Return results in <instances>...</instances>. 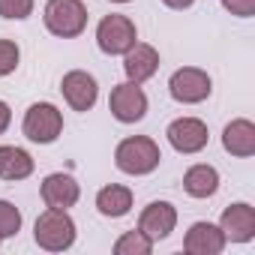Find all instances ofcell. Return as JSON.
<instances>
[{"instance_id":"1","label":"cell","mask_w":255,"mask_h":255,"mask_svg":"<svg viewBox=\"0 0 255 255\" xmlns=\"http://www.w3.org/2000/svg\"><path fill=\"white\" fill-rule=\"evenodd\" d=\"M159 162H162L159 144L153 138H147V135H129V138H123L117 144V150H114V165L123 174H132V177L156 171Z\"/></svg>"},{"instance_id":"2","label":"cell","mask_w":255,"mask_h":255,"mask_svg":"<svg viewBox=\"0 0 255 255\" xmlns=\"http://www.w3.org/2000/svg\"><path fill=\"white\" fill-rule=\"evenodd\" d=\"M33 240L48 249V252H63L75 243V222L66 210H54L48 207L45 213H39L36 225H33Z\"/></svg>"},{"instance_id":"3","label":"cell","mask_w":255,"mask_h":255,"mask_svg":"<svg viewBox=\"0 0 255 255\" xmlns=\"http://www.w3.org/2000/svg\"><path fill=\"white\" fill-rule=\"evenodd\" d=\"M45 27L60 39H75L87 27V6L81 0H48L45 3Z\"/></svg>"},{"instance_id":"4","label":"cell","mask_w":255,"mask_h":255,"mask_svg":"<svg viewBox=\"0 0 255 255\" xmlns=\"http://www.w3.org/2000/svg\"><path fill=\"white\" fill-rule=\"evenodd\" d=\"M21 132L33 144H51V141H57L60 132H63V114H60V108L51 105V102H33L27 108V114H24Z\"/></svg>"},{"instance_id":"5","label":"cell","mask_w":255,"mask_h":255,"mask_svg":"<svg viewBox=\"0 0 255 255\" xmlns=\"http://www.w3.org/2000/svg\"><path fill=\"white\" fill-rule=\"evenodd\" d=\"M135 42H138V30L132 18H126V15H105L96 27V45L111 57L126 54Z\"/></svg>"},{"instance_id":"6","label":"cell","mask_w":255,"mask_h":255,"mask_svg":"<svg viewBox=\"0 0 255 255\" xmlns=\"http://www.w3.org/2000/svg\"><path fill=\"white\" fill-rule=\"evenodd\" d=\"M210 90H213V81H210V75H207L204 69H198V66H183V69H177V72L171 75V81H168L171 99H177V102H183V105H198V102H204V99L210 96Z\"/></svg>"},{"instance_id":"7","label":"cell","mask_w":255,"mask_h":255,"mask_svg":"<svg viewBox=\"0 0 255 255\" xmlns=\"http://www.w3.org/2000/svg\"><path fill=\"white\" fill-rule=\"evenodd\" d=\"M108 108L120 123H138L147 114V93L141 90V84L135 81H123L111 90L108 96Z\"/></svg>"},{"instance_id":"8","label":"cell","mask_w":255,"mask_h":255,"mask_svg":"<svg viewBox=\"0 0 255 255\" xmlns=\"http://www.w3.org/2000/svg\"><path fill=\"white\" fill-rule=\"evenodd\" d=\"M165 135H168V144L177 153H198V150L207 147V138H210L207 123L198 120V117H177V120H171Z\"/></svg>"},{"instance_id":"9","label":"cell","mask_w":255,"mask_h":255,"mask_svg":"<svg viewBox=\"0 0 255 255\" xmlns=\"http://www.w3.org/2000/svg\"><path fill=\"white\" fill-rule=\"evenodd\" d=\"M60 90H63V99L69 102L72 111H90L96 105V96H99V84L90 72L84 69H72L63 75L60 81Z\"/></svg>"},{"instance_id":"10","label":"cell","mask_w":255,"mask_h":255,"mask_svg":"<svg viewBox=\"0 0 255 255\" xmlns=\"http://www.w3.org/2000/svg\"><path fill=\"white\" fill-rule=\"evenodd\" d=\"M174 225H177V210H174V204H168V201H153V204H147V207L141 210V216H138V231H141L144 237H150L153 243H156V240H165V237L174 231Z\"/></svg>"},{"instance_id":"11","label":"cell","mask_w":255,"mask_h":255,"mask_svg":"<svg viewBox=\"0 0 255 255\" xmlns=\"http://www.w3.org/2000/svg\"><path fill=\"white\" fill-rule=\"evenodd\" d=\"M219 228L225 234V240L231 243H246L255 237V207L246 204V201H237L231 207L222 210V219H219Z\"/></svg>"},{"instance_id":"12","label":"cell","mask_w":255,"mask_h":255,"mask_svg":"<svg viewBox=\"0 0 255 255\" xmlns=\"http://www.w3.org/2000/svg\"><path fill=\"white\" fill-rule=\"evenodd\" d=\"M159 69V51L147 42H135L129 51L123 54V72H126V81H135V84H144L147 78H153Z\"/></svg>"},{"instance_id":"13","label":"cell","mask_w":255,"mask_h":255,"mask_svg":"<svg viewBox=\"0 0 255 255\" xmlns=\"http://www.w3.org/2000/svg\"><path fill=\"white\" fill-rule=\"evenodd\" d=\"M39 192H42L45 207H54V210H69V207L78 201V195H81L75 177H72V174H63V171L48 174V177L42 180Z\"/></svg>"},{"instance_id":"14","label":"cell","mask_w":255,"mask_h":255,"mask_svg":"<svg viewBox=\"0 0 255 255\" xmlns=\"http://www.w3.org/2000/svg\"><path fill=\"white\" fill-rule=\"evenodd\" d=\"M225 243L228 240H225L222 228L213 222H195L183 237V249L189 255H219L225 249Z\"/></svg>"},{"instance_id":"15","label":"cell","mask_w":255,"mask_h":255,"mask_svg":"<svg viewBox=\"0 0 255 255\" xmlns=\"http://www.w3.org/2000/svg\"><path fill=\"white\" fill-rule=\"evenodd\" d=\"M222 147H225L231 156L249 159V156L255 153V123L246 120V117L231 120L225 129H222Z\"/></svg>"},{"instance_id":"16","label":"cell","mask_w":255,"mask_h":255,"mask_svg":"<svg viewBox=\"0 0 255 255\" xmlns=\"http://www.w3.org/2000/svg\"><path fill=\"white\" fill-rule=\"evenodd\" d=\"M96 210L108 219H120L132 210V189L120 186V183H108L96 192Z\"/></svg>"},{"instance_id":"17","label":"cell","mask_w":255,"mask_h":255,"mask_svg":"<svg viewBox=\"0 0 255 255\" xmlns=\"http://www.w3.org/2000/svg\"><path fill=\"white\" fill-rule=\"evenodd\" d=\"M33 174V156L21 147L3 144L0 147V177L3 180H24Z\"/></svg>"},{"instance_id":"18","label":"cell","mask_w":255,"mask_h":255,"mask_svg":"<svg viewBox=\"0 0 255 255\" xmlns=\"http://www.w3.org/2000/svg\"><path fill=\"white\" fill-rule=\"evenodd\" d=\"M183 189L192 198H210L219 189V171L213 165H192L183 174Z\"/></svg>"},{"instance_id":"19","label":"cell","mask_w":255,"mask_h":255,"mask_svg":"<svg viewBox=\"0 0 255 255\" xmlns=\"http://www.w3.org/2000/svg\"><path fill=\"white\" fill-rule=\"evenodd\" d=\"M114 252L117 255H150L153 252V240L144 237L141 231H126V234L117 237Z\"/></svg>"},{"instance_id":"20","label":"cell","mask_w":255,"mask_h":255,"mask_svg":"<svg viewBox=\"0 0 255 255\" xmlns=\"http://www.w3.org/2000/svg\"><path fill=\"white\" fill-rule=\"evenodd\" d=\"M21 231V210L12 201H0V240L15 237Z\"/></svg>"},{"instance_id":"21","label":"cell","mask_w":255,"mask_h":255,"mask_svg":"<svg viewBox=\"0 0 255 255\" xmlns=\"http://www.w3.org/2000/svg\"><path fill=\"white\" fill-rule=\"evenodd\" d=\"M18 60H21V51H18V45H15L12 39H0V78H3V75H9V72H15Z\"/></svg>"},{"instance_id":"22","label":"cell","mask_w":255,"mask_h":255,"mask_svg":"<svg viewBox=\"0 0 255 255\" xmlns=\"http://www.w3.org/2000/svg\"><path fill=\"white\" fill-rule=\"evenodd\" d=\"M33 12V0H0V15L9 21H24Z\"/></svg>"},{"instance_id":"23","label":"cell","mask_w":255,"mask_h":255,"mask_svg":"<svg viewBox=\"0 0 255 255\" xmlns=\"http://www.w3.org/2000/svg\"><path fill=\"white\" fill-rule=\"evenodd\" d=\"M222 6L237 18H252L255 15V0H222Z\"/></svg>"},{"instance_id":"24","label":"cell","mask_w":255,"mask_h":255,"mask_svg":"<svg viewBox=\"0 0 255 255\" xmlns=\"http://www.w3.org/2000/svg\"><path fill=\"white\" fill-rule=\"evenodd\" d=\"M9 123H12V111H9V105L3 99H0V135L9 129Z\"/></svg>"},{"instance_id":"25","label":"cell","mask_w":255,"mask_h":255,"mask_svg":"<svg viewBox=\"0 0 255 255\" xmlns=\"http://www.w3.org/2000/svg\"><path fill=\"white\" fill-rule=\"evenodd\" d=\"M162 3H165L168 9H189L195 0H162Z\"/></svg>"},{"instance_id":"26","label":"cell","mask_w":255,"mask_h":255,"mask_svg":"<svg viewBox=\"0 0 255 255\" xmlns=\"http://www.w3.org/2000/svg\"><path fill=\"white\" fill-rule=\"evenodd\" d=\"M111 3H129V0H111Z\"/></svg>"}]
</instances>
